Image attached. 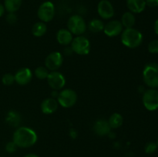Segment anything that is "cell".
I'll use <instances>...</instances> for the list:
<instances>
[{"label":"cell","instance_id":"cell-1","mask_svg":"<svg viewBox=\"0 0 158 157\" xmlns=\"http://www.w3.org/2000/svg\"><path fill=\"white\" fill-rule=\"evenodd\" d=\"M38 136L35 130L27 126H21L15 129L12 141L19 148H29L36 143Z\"/></svg>","mask_w":158,"mask_h":157},{"label":"cell","instance_id":"cell-2","mask_svg":"<svg viewBox=\"0 0 158 157\" xmlns=\"http://www.w3.org/2000/svg\"><path fill=\"white\" fill-rule=\"evenodd\" d=\"M121 42L123 46L130 49H136L142 44L143 35L137 29L133 28L124 29L120 34Z\"/></svg>","mask_w":158,"mask_h":157},{"label":"cell","instance_id":"cell-3","mask_svg":"<svg viewBox=\"0 0 158 157\" xmlns=\"http://www.w3.org/2000/svg\"><path fill=\"white\" fill-rule=\"evenodd\" d=\"M143 79L145 84L151 89L158 88V64L151 62L144 66Z\"/></svg>","mask_w":158,"mask_h":157},{"label":"cell","instance_id":"cell-4","mask_svg":"<svg viewBox=\"0 0 158 157\" xmlns=\"http://www.w3.org/2000/svg\"><path fill=\"white\" fill-rule=\"evenodd\" d=\"M87 28L86 21L80 15H73L68 18L67 29L75 35H82L85 33Z\"/></svg>","mask_w":158,"mask_h":157},{"label":"cell","instance_id":"cell-5","mask_svg":"<svg viewBox=\"0 0 158 157\" xmlns=\"http://www.w3.org/2000/svg\"><path fill=\"white\" fill-rule=\"evenodd\" d=\"M71 49L73 52L80 55H88L90 52V42L86 37L77 35L71 42Z\"/></svg>","mask_w":158,"mask_h":157},{"label":"cell","instance_id":"cell-6","mask_svg":"<svg viewBox=\"0 0 158 157\" xmlns=\"http://www.w3.org/2000/svg\"><path fill=\"white\" fill-rule=\"evenodd\" d=\"M59 105L63 108H71L77 103V94L71 89H62L56 99Z\"/></svg>","mask_w":158,"mask_h":157},{"label":"cell","instance_id":"cell-7","mask_svg":"<svg viewBox=\"0 0 158 157\" xmlns=\"http://www.w3.org/2000/svg\"><path fill=\"white\" fill-rule=\"evenodd\" d=\"M55 6L50 1H46L42 3L37 11L39 19L45 23L49 22L55 16Z\"/></svg>","mask_w":158,"mask_h":157},{"label":"cell","instance_id":"cell-8","mask_svg":"<svg viewBox=\"0 0 158 157\" xmlns=\"http://www.w3.org/2000/svg\"><path fill=\"white\" fill-rule=\"evenodd\" d=\"M143 104L149 111H154L158 109V90L149 89L143 92Z\"/></svg>","mask_w":158,"mask_h":157},{"label":"cell","instance_id":"cell-9","mask_svg":"<svg viewBox=\"0 0 158 157\" xmlns=\"http://www.w3.org/2000/svg\"><path fill=\"white\" fill-rule=\"evenodd\" d=\"M46 79L48 85L52 90H61L66 85V78L63 74L58 71L49 72Z\"/></svg>","mask_w":158,"mask_h":157},{"label":"cell","instance_id":"cell-10","mask_svg":"<svg viewBox=\"0 0 158 157\" xmlns=\"http://www.w3.org/2000/svg\"><path fill=\"white\" fill-rule=\"evenodd\" d=\"M63 62V55L60 52H52L46 56L45 59V67L49 71H57Z\"/></svg>","mask_w":158,"mask_h":157},{"label":"cell","instance_id":"cell-11","mask_svg":"<svg viewBox=\"0 0 158 157\" xmlns=\"http://www.w3.org/2000/svg\"><path fill=\"white\" fill-rule=\"evenodd\" d=\"M97 12L103 19H110L114 17V8L109 0H101L97 5Z\"/></svg>","mask_w":158,"mask_h":157},{"label":"cell","instance_id":"cell-12","mask_svg":"<svg viewBox=\"0 0 158 157\" xmlns=\"http://www.w3.org/2000/svg\"><path fill=\"white\" fill-rule=\"evenodd\" d=\"M123 30V26L119 20H112L104 26L103 32L108 37H116L120 35Z\"/></svg>","mask_w":158,"mask_h":157},{"label":"cell","instance_id":"cell-13","mask_svg":"<svg viewBox=\"0 0 158 157\" xmlns=\"http://www.w3.org/2000/svg\"><path fill=\"white\" fill-rule=\"evenodd\" d=\"M15 77V83L19 86H26L31 82L32 78V72L31 69L27 67H23L17 70Z\"/></svg>","mask_w":158,"mask_h":157},{"label":"cell","instance_id":"cell-14","mask_svg":"<svg viewBox=\"0 0 158 157\" xmlns=\"http://www.w3.org/2000/svg\"><path fill=\"white\" fill-rule=\"evenodd\" d=\"M93 129L95 134H97L99 136H105V135H108L112 129L110 126L107 120L100 119L95 122Z\"/></svg>","mask_w":158,"mask_h":157},{"label":"cell","instance_id":"cell-15","mask_svg":"<svg viewBox=\"0 0 158 157\" xmlns=\"http://www.w3.org/2000/svg\"><path fill=\"white\" fill-rule=\"evenodd\" d=\"M59 106V103L57 102L56 99H54L50 97V98H46L42 102L40 105V109L41 111L44 114L49 115L52 114L57 110Z\"/></svg>","mask_w":158,"mask_h":157},{"label":"cell","instance_id":"cell-16","mask_svg":"<svg viewBox=\"0 0 158 157\" xmlns=\"http://www.w3.org/2000/svg\"><path fill=\"white\" fill-rule=\"evenodd\" d=\"M73 36V34L66 29H61L57 32L56 40L62 46H68L71 44Z\"/></svg>","mask_w":158,"mask_h":157},{"label":"cell","instance_id":"cell-17","mask_svg":"<svg viewBox=\"0 0 158 157\" xmlns=\"http://www.w3.org/2000/svg\"><path fill=\"white\" fill-rule=\"evenodd\" d=\"M127 6L130 12L138 14L143 12L146 8L145 0H127Z\"/></svg>","mask_w":158,"mask_h":157},{"label":"cell","instance_id":"cell-18","mask_svg":"<svg viewBox=\"0 0 158 157\" xmlns=\"http://www.w3.org/2000/svg\"><path fill=\"white\" fill-rule=\"evenodd\" d=\"M21 115L15 110H10L8 112L6 117V122L12 127H18L21 123Z\"/></svg>","mask_w":158,"mask_h":157},{"label":"cell","instance_id":"cell-19","mask_svg":"<svg viewBox=\"0 0 158 157\" xmlns=\"http://www.w3.org/2000/svg\"><path fill=\"white\" fill-rule=\"evenodd\" d=\"M121 23L125 29L133 28L135 25L136 18L135 15L131 12H126L123 14L121 17Z\"/></svg>","mask_w":158,"mask_h":157},{"label":"cell","instance_id":"cell-20","mask_svg":"<svg viewBox=\"0 0 158 157\" xmlns=\"http://www.w3.org/2000/svg\"><path fill=\"white\" fill-rule=\"evenodd\" d=\"M47 32V26L46 23L43 22H37L32 26V33L35 37H42Z\"/></svg>","mask_w":158,"mask_h":157},{"label":"cell","instance_id":"cell-21","mask_svg":"<svg viewBox=\"0 0 158 157\" xmlns=\"http://www.w3.org/2000/svg\"><path fill=\"white\" fill-rule=\"evenodd\" d=\"M107 121L111 129H116L120 128L123 125V118L121 114L118 113V112H114L110 115Z\"/></svg>","mask_w":158,"mask_h":157},{"label":"cell","instance_id":"cell-22","mask_svg":"<svg viewBox=\"0 0 158 157\" xmlns=\"http://www.w3.org/2000/svg\"><path fill=\"white\" fill-rule=\"evenodd\" d=\"M104 23L103 21L99 18H94V19L90 20L87 25V28L90 32H94V33H97V32H100L103 31L104 29Z\"/></svg>","mask_w":158,"mask_h":157},{"label":"cell","instance_id":"cell-23","mask_svg":"<svg viewBox=\"0 0 158 157\" xmlns=\"http://www.w3.org/2000/svg\"><path fill=\"white\" fill-rule=\"evenodd\" d=\"M23 0H4L5 9L8 12H15L20 9Z\"/></svg>","mask_w":158,"mask_h":157},{"label":"cell","instance_id":"cell-24","mask_svg":"<svg viewBox=\"0 0 158 157\" xmlns=\"http://www.w3.org/2000/svg\"><path fill=\"white\" fill-rule=\"evenodd\" d=\"M49 73V71L48 70L47 68L45 66H38L34 71L35 77L39 79H46L48 77V75Z\"/></svg>","mask_w":158,"mask_h":157},{"label":"cell","instance_id":"cell-25","mask_svg":"<svg viewBox=\"0 0 158 157\" xmlns=\"http://www.w3.org/2000/svg\"><path fill=\"white\" fill-rule=\"evenodd\" d=\"M2 82L5 86H12L15 83V77L14 75L11 73H6L2 78Z\"/></svg>","mask_w":158,"mask_h":157},{"label":"cell","instance_id":"cell-26","mask_svg":"<svg viewBox=\"0 0 158 157\" xmlns=\"http://www.w3.org/2000/svg\"><path fill=\"white\" fill-rule=\"evenodd\" d=\"M157 149V143H154V142H150V143H148L146 145H145L144 151L145 152L148 154L154 153V152H156Z\"/></svg>","mask_w":158,"mask_h":157},{"label":"cell","instance_id":"cell-27","mask_svg":"<svg viewBox=\"0 0 158 157\" xmlns=\"http://www.w3.org/2000/svg\"><path fill=\"white\" fill-rule=\"evenodd\" d=\"M148 51L152 54L158 53V39L152 40L148 45Z\"/></svg>","mask_w":158,"mask_h":157},{"label":"cell","instance_id":"cell-28","mask_svg":"<svg viewBox=\"0 0 158 157\" xmlns=\"http://www.w3.org/2000/svg\"><path fill=\"white\" fill-rule=\"evenodd\" d=\"M17 148H18V146L13 141L9 142L6 146V150L9 153H14L16 151Z\"/></svg>","mask_w":158,"mask_h":157},{"label":"cell","instance_id":"cell-29","mask_svg":"<svg viewBox=\"0 0 158 157\" xmlns=\"http://www.w3.org/2000/svg\"><path fill=\"white\" fill-rule=\"evenodd\" d=\"M17 20H18V18H17V15H15V12H9V14L6 16V21L11 25L15 24Z\"/></svg>","mask_w":158,"mask_h":157},{"label":"cell","instance_id":"cell-30","mask_svg":"<svg viewBox=\"0 0 158 157\" xmlns=\"http://www.w3.org/2000/svg\"><path fill=\"white\" fill-rule=\"evenodd\" d=\"M146 6L151 8H155L158 6V0H145Z\"/></svg>","mask_w":158,"mask_h":157},{"label":"cell","instance_id":"cell-31","mask_svg":"<svg viewBox=\"0 0 158 157\" xmlns=\"http://www.w3.org/2000/svg\"><path fill=\"white\" fill-rule=\"evenodd\" d=\"M69 135H70V136L72 137L73 139L77 138V131H76L75 129H70V131H69Z\"/></svg>","mask_w":158,"mask_h":157},{"label":"cell","instance_id":"cell-32","mask_svg":"<svg viewBox=\"0 0 158 157\" xmlns=\"http://www.w3.org/2000/svg\"><path fill=\"white\" fill-rule=\"evenodd\" d=\"M73 51L71 49V47H67L64 49V53L66 55H70L71 54H73Z\"/></svg>","mask_w":158,"mask_h":157},{"label":"cell","instance_id":"cell-33","mask_svg":"<svg viewBox=\"0 0 158 157\" xmlns=\"http://www.w3.org/2000/svg\"><path fill=\"white\" fill-rule=\"evenodd\" d=\"M59 91L58 90H52V92H51V97L54 99H57L59 95Z\"/></svg>","mask_w":158,"mask_h":157},{"label":"cell","instance_id":"cell-34","mask_svg":"<svg viewBox=\"0 0 158 157\" xmlns=\"http://www.w3.org/2000/svg\"><path fill=\"white\" fill-rule=\"evenodd\" d=\"M5 7H4V5H2V3H0V17L2 16L5 13Z\"/></svg>","mask_w":158,"mask_h":157},{"label":"cell","instance_id":"cell-35","mask_svg":"<svg viewBox=\"0 0 158 157\" xmlns=\"http://www.w3.org/2000/svg\"><path fill=\"white\" fill-rule=\"evenodd\" d=\"M154 32H155V33L157 34V35H158V18L156 20L155 23H154Z\"/></svg>","mask_w":158,"mask_h":157},{"label":"cell","instance_id":"cell-36","mask_svg":"<svg viewBox=\"0 0 158 157\" xmlns=\"http://www.w3.org/2000/svg\"><path fill=\"white\" fill-rule=\"evenodd\" d=\"M24 157H39V156L37 155H35V154L29 153V154H27V155H25Z\"/></svg>","mask_w":158,"mask_h":157},{"label":"cell","instance_id":"cell-37","mask_svg":"<svg viewBox=\"0 0 158 157\" xmlns=\"http://www.w3.org/2000/svg\"><path fill=\"white\" fill-rule=\"evenodd\" d=\"M157 148H158V139H157Z\"/></svg>","mask_w":158,"mask_h":157},{"label":"cell","instance_id":"cell-38","mask_svg":"<svg viewBox=\"0 0 158 157\" xmlns=\"http://www.w3.org/2000/svg\"><path fill=\"white\" fill-rule=\"evenodd\" d=\"M0 157H1V156H0Z\"/></svg>","mask_w":158,"mask_h":157}]
</instances>
